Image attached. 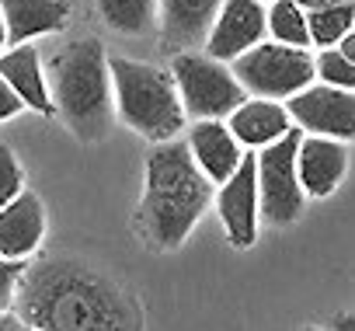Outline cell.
Instances as JSON below:
<instances>
[{
	"label": "cell",
	"mask_w": 355,
	"mask_h": 331,
	"mask_svg": "<svg viewBox=\"0 0 355 331\" xmlns=\"http://www.w3.org/2000/svg\"><path fill=\"white\" fill-rule=\"evenodd\" d=\"M303 331H324V328H303Z\"/></svg>",
	"instance_id": "cell-29"
},
{
	"label": "cell",
	"mask_w": 355,
	"mask_h": 331,
	"mask_svg": "<svg viewBox=\"0 0 355 331\" xmlns=\"http://www.w3.org/2000/svg\"><path fill=\"white\" fill-rule=\"evenodd\" d=\"M171 80L182 98L185 119H223L241 101H248L244 87L234 80L227 63L209 60L206 53H174L171 60Z\"/></svg>",
	"instance_id": "cell-6"
},
{
	"label": "cell",
	"mask_w": 355,
	"mask_h": 331,
	"mask_svg": "<svg viewBox=\"0 0 355 331\" xmlns=\"http://www.w3.org/2000/svg\"><path fill=\"white\" fill-rule=\"evenodd\" d=\"M286 115L303 136H324L348 143L355 133V94L327 84H310L300 94L286 98Z\"/></svg>",
	"instance_id": "cell-8"
},
{
	"label": "cell",
	"mask_w": 355,
	"mask_h": 331,
	"mask_svg": "<svg viewBox=\"0 0 355 331\" xmlns=\"http://www.w3.org/2000/svg\"><path fill=\"white\" fill-rule=\"evenodd\" d=\"M25 105H21V98L11 91V84L4 80V77H0V122H4V119H11V115H18Z\"/></svg>",
	"instance_id": "cell-24"
},
{
	"label": "cell",
	"mask_w": 355,
	"mask_h": 331,
	"mask_svg": "<svg viewBox=\"0 0 355 331\" xmlns=\"http://www.w3.org/2000/svg\"><path fill=\"white\" fill-rule=\"evenodd\" d=\"M25 279L21 314L39 331H139V314L105 275L53 262Z\"/></svg>",
	"instance_id": "cell-1"
},
{
	"label": "cell",
	"mask_w": 355,
	"mask_h": 331,
	"mask_svg": "<svg viewBox=\"0 0 355 331\" xmlns=\"http://www.w3.org/2000/svg\"><path fill=\"white\" fill-rule=\"evenodd\" d=\"M313 77H320L327 87H341V91L355 87V67L345 56H338V49H320L313 56Z\"/></svg>",
	"instance_id": "cell-21"
},
{
	"label": "cell",
	"mask_w": 355,
	"mask_h": 331,
	"mask_svg": "<svg viewBox=\"0 0 355 331\" xmlns=\"http://www.w3.org/2000/svg\"><path fill=\"white\" fill-rule=\"evenodd\" d=\"M303 22H306V35H310L313 46L334 49V42L352 32L355 8L352 4H334V8H324V11H306Z\"/></svg>",
	"instance_id": "cell-20"
},
{
	"label": "cell",
	"mask_w": 355,
	"mask_h": 331,
	"mask_svg": "<svg viewBox=\"0 0 355 331\" xmlns=\"http://www.w3.org/2000/svg\"><path fill=\"white\" fill-rule=\"evenodd\" d=\"M0 77L11 84V91L21 98L25 108L49 115L53 101H49V87L42 77V53L25 42V46H11L4 56H0Z\"/></svg>",
	"instance_id": "cell-17"
},
{
	"label": "cell",
	"mask_w": 355,
	"mask_h": 331,
	"mask_svg": "<svg viewBox=\"0 0 355 331\" xmlns=\"http://www.w3.org/2000/svg\"><path fill=\"white\" fill-rule=\"evenodd\" d=\"M265 39V4L258 0H223L206 35V56L230 63Z\"/></svg>",
	"instance_id": "cell-9"
},
{
	"label": "cell",
	"mask_w": 355,
	"mask_h": 331,
	"mask_svg": "<svg viewBox=\"0 0 355 331\" xmlns=\"http://www.w3.org/2000/svg\"><path fill=\"white\" fill-rule=\"evenodd\" d=\"M21 275H25V262H8V258H0V314L11 307Z\"/></svg>",
	"instance_id": "cell-23"
},
{
	"label": "cell",
	"mask_w": 355,
	"mask_h": 331,
	"mask_svg": "<svg viewBox=\"0 0 355 331\" xmlns=\"http://www.w3.org/2000/svg\"><path fill=\"white\" fill-rule=\"evenodd\" d=\"M8 46V28H4V18H0V49Z\"/></svg>",
	"instance_id": "cell-28"
},
{
	"label": "cell",
	"mask_w": 355,
	"mask_h": 331,
	"mask_svg": "<svg viewBox=\"0 0 355 331\" xmlns=\"http://www.w3.org/2000/svg\"><path fill=\"white\" fill-rule=\"evenodd\" d=\"M265 32H272V42H282V46H293V49L310 46L303 11L293 0H272V8H265Z\"/></svg>",
	"instance_id": "cell-19"
},
{
	"label": "cell",
	"mask_w": 355,
	"mask_h": 331,
	"mask_svg": "<svg viewBox=\"0 0 355 331\" xmlns=\"http://www.w3.org/2000/svg\"><path fill=\"white\" fill-rule=\"evenodd\" d=\"M334 331H355V321H352V314H345V317H338V324H334Z\"/></svg>",
	"instance_id": "cell-27"
},
{
	"label": "cell",
	"mask_w": 355,
	"mask_h": 331,
	"mask_svg": "<svg viewBox=\"0 0 355 331\" xmlns=\"http://www.w3.org/2000/svg\"><path fill=\"white\" fill-rule=\"evenodd\" d=\"M300 11H324V8H334V4H352V0H293Z\"/></svg>",
	"instance_id": "cell-26"
},
{
	"label": "cell",
	"mask_w": 355,
	"mask_h": 331,
	"mask_svg": "<svg viewBox=\"0 0 355 331\" xmlns=\"http://www.w3.org/2000/svg\"><path fill=\"white\" fill-rule=\"evenodd\" d=\"M98 15L112 32L143 39L157 28V0H98Z\"/></svg>",
	"instance_id": "cell-18"
},
{
	"label": "cell",
	"mask_w": 355,
	"mask_h": 331,
	"mask_svg": "<svg viewBox=\"0 0 355 331\" xmlns=\"http://www.w3.org/2000/svg\"><path fill=\"white\" fill-rule=\"evenodd\" d=\"M348 168V143L324 139V136H300L296 146V178L303 196L324 199L331 196Z\"/></svg>",
	"instance_id": "cell-11"
},
{
	"label": "cell",
	"mask_w": 355,
	"mask_h": 331,
	"mask_svg": "<svg viewBox=\"0 0 355 331\" xmlns=\"http://www.w3.org/2000/svg\"><path fill=\"white\" fill-rule=\"evenodd\" d=\"M0 18L11 46H25L35 35L60 32L70 18L67 0H0Z\"/></svg>",
	"instance_id": "cell-15"
},
{
	"label": "cell",
	"mask_w": 355,
	"mask_h": 331,
	"mask_svg": "<svg viewBox=\"0 0 355 331\" xmlns=\"http://www.w3.org/2000/svg\"><path fill=\"white\" fill-rule=\"evenodd\" d=\"M18 192H25V171H21V160L15 157L11 146L0 143V206L11 203Z\"/></svg>",
	"instance_id": "cell-22"
},
{
	"label": "cell",
	"mask_w": 355,
	"mask_h": 331,
	"mask_svg": "<svg viewBox=\"0 0 355 331\" xmlns=\"http://www.w3.org/2000/svg\"><path fill=\"white\" fill-rule=\"evenodd\" d=\"M46 87L53 112L63 119V126L73 136H80L84 143L108 136L115 122L112 77H108V53L94 35H80L53 56Z\"/></svg>",
	"instance_id": "cell-3"
},
{
	"label": "cell",
	"mask_w": 355,
	"mask_h": 331,
	"mask_svg": "<svg viewBox=\"0 0 355 331\" xmlns=\"http://www.w3.org/2000/svg\"><path fill=\"white\" fill-rule=\"evenodd\" d=\"M258 4H272V0H258Z\"/></svg>",
	"instance_id": "cell-30"
},
{
	"label": "cell",
	"mask_w": 355,
	"mask_h": 331,
	"mask_svg": "<svg viewBox=\"0 0 355 331\" xmlns=\"http://www.w3.org/2000/svg\"><path fill=\"white\" fill-rule=\"evenodd\" d=\"M220 4L223 0H157V18L167 46L178 53H196V46H206Z\"/></svg>",
	"instance_id": "cell-14"
},
{
	"label": "cell",
	"mask_w": 355,
	"mask_h": 331,
	"mask_svg": "<svg viewBox=\"0 0 355 331\" xmlns=\"http://www.w3.org/2000/svg\"><path fill=\"white\" fill-rule=\"evenodd\" d=\"M0 331H39L35 324H28L18 314H0Z\"/></svg>",
	"instance_id": "cell-25"
},
{
	"label": "cell",
	"mask_w": 355,
	"mask_h": 331,
	"mask_svg": "<svg viewBox=\"0 0 355 331\" xmlns=\"http://www.w3.org/2000/svg\"><path fill=\"white\" fill-rule=\"evenodd\" d=\"M213 203L209 178L196 168L185 139L157 143L146 153V185L139 203V227L157 251H174L196 230Z\"/></svg>",
	"instance_id": "cell-2"
},
{
	"label": "cell",
	"mask_w": 355,
	"mask_h": 331,
	"mask_svg": "<svg viewBox=\"0 0 355 331\" xmlns=\"http://www.w3.org/2000/svg\"><path fill=\"white\" fill-rule=\"evenodd\" d=\"M230 74L244 87V94L286 101L313 84V56L282 42H258L254 49L230 60Z\"/></svg>",
	"instance_id": "cell-5"
},
{
	"label": "cell",
	"mask_w": 355,
	"mask_h": 331,
	"mask_svg": "<svg viewBox=\"0 0 355 331\" xmlns=\"http://www.w3.org/2000/svg\"><path fill=\"white\" fill-rule=\"evenodd\" d=\"M108 77L112 105L122 126H129L143 139H153V146L174 139L185 129V108L167 70L129 56H108Z\"/></svg>",
	"instance_id": "cell-4"
},
{
	"label": "cell",
	"mask_w": 355,
	"mask_h": 331,
	"mask_svg": "<svg viewBox=\"0 0 355 331\" xmlns=\"http://www.w3.org/2000/svg\"><path fill=\"white\" fill-rule=\"evenodd\" d=\"M223 126L230 129V136H234L241 146H268V143L282 139V136L293 129L286 108H282L279 101H265V98H248V101H241V105L227 115Z\"/></svg>",
	"instance_id": "cell-16"
},
{
	"label": "cell",
	"mask_w": 355,
	"mask_h": 331,
	"mask_svg": "<svg viewBox=\"0 0 355 331\" xmlns=\"http://www.w3.org/2000/svg\"><path fill=\"white\" fill-rule=\"evenodd\" d=\"M46 237V206L35 192H18L0 206V258L25 262Z\"/></svg>",
	"instance_id": "cell-12"
},
{
	"label": "cell",
	"mask_w": 355,
	"mask_h": 331,
	"mask_svg": "<svg viewBox=\"0 0 355 331\" xmlns=\"http://www.w3.org/2000/svg\"><path fill=\"white\" fill-rule=\"evenodd\" d=\"M189 153L196 160V168L209 178V185H223L244 157L241 143L230 136V129L220 119H199L189 129Z\"/></svg>",
	"instance_id": "cell-13"
},
{
	"label": "cell",
	"mask_w": 355,
	"mask_h": 331,
	"mask_svg": "<svg viewBox=\"0 0 355 331\" xmlns=\"http://www.w3.org/2000/svg\"><path fill=\"white\" fill-rule=\"evenodd\" d=\"M300 129L293 126L282 139L261 146L254 153V185H258V210L272 227H286L303 213V189L296 178V146H300Z\"/></svg>",
	"instance_id": "cell-7"
},
{
	"label": "cell",
	"mask_w": 355,
	"mask_h": 331,
	"mask_svg": "<svg viewBox=\"0 0 355 331\" xmlns=\"http://www.w3.org/2000/svg\"><path fill=\"white\" fill-rule=\"evenodd\" d=\"M216 210L234 248H251L258 237V185H254V153H244L237 171L220 185Z\"/></svg>",
	"instance_id": "cell-10"
}]
</instances>
